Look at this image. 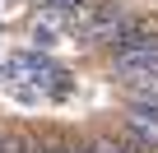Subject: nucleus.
I'll return each instance as SVG.
<instances>
[{
    "label": "nucleus",
    "instance_id": "423d86ee",
    "mask_svg": "<svg viewBox=\"0 0 158 153\" xmlns=\"http://www.w3.org/2000/svg\"><path fill=\"white\" fill-rule=\"evenodd\" d=\"M19 153H51V144H47V130L19 125Z\"/></svg>",
    "mask_w": 158,
    "mask_h": 153
},
{
    "label": "nucleus",
    "instance_id": "20e7f679",
    "mask_svg": "<svg viewBox=\"0 0 158 153\" xmlns=\"http://www.w3.org/2000/svg\"><path fill=\"white\" fill-rule=\"evenodd\" d=\"M121 98L135 107H158V70H135L121 74Z\"/></svg>",
    "mask_w": 158,
    "mask_h": 153
},
{
    "label": "nucleus",
    "instance_id": "f257e3e1",
    "mask_svg": "<svg viewBox=\"0 0 158 153\" xmlns=\"http://www.w3.org/2000/svg\"><path fill=\"white\" fill-rule=\"evenodd\" d=\"M139 23H144V19L130 14L126 0H89V5L79 10V19H74L70 33L84 42L89 51H102V56H107V51H116Z\"/></svg>",
    "mask_w": 158,
    "mask_h": 153
},
{
    "label": "nucleus",
    "instance_id": "6e6552de",
    "mask_svg": "<svg viewBox=\"0 0 158 153\" xmlns=\"http://www.w3.org/2000/svg\"><path fill=\"white\" fill-rule=\"evenodd\" d=\"M47 144H51V153H74V135H65V130H47Z\"/></svg>",
    "mask_w": 158,
    "mask_h": 153
},
{
    "label": "nucleus",
    "instance_id": "1a4fd4ad",
    "mask_svg": "<svg viewBox=\"0 0 158 153\" xmlns=\"http://www.w3.org/2000/svg\"><path fill=\"white\" fill-rule=\"evenodd\" d=\"M0 153H19V125H5V130H0Z\"/></svg>",
    "mask_w": 158,
    "mask_h": 153
},
{
    "label": "nucleus",
    "instance_id": "f03ea898",
    "mask_svg": "<svg viewBox=\"0 0 158 153\" xmlns=\"http://www.w3.org/2000/svg\"><path fill=\"white\" fill-rule=\"evenodd\" d=\"M107 70H112V79L135 74V70H158V23L144 19L116 51H107Z\"/></svg>",
    "mask_w": 158,
    "mask_h": 153
},
{
    "label": "nucleus",
    "instance_id": "7ed1b4c3",
    "mask_svg": "<svg viewBox=\"0 0 158 153\" xmlns=\"http://www.w3.org/2000/svg\"><path fill=\"white\" fill-rule=\"evenodd\" d=\"M116 130H121V139H126L135 153H158V107H135V102H126Z\"/></svg>",
    "mask_w": 158,
    "mask_h": 153
},
{
    "label": "nucleus",
    "instance_id": "39448f33",
    "mask_svg": "<svg viewBox=\"0 0 158 153\" xmlns=\"http://www.w3.org/2000/svg\"><path fill=\"white\" fill-rule=\"evenodd\" d=\"M89 148H93V153H135V148L121 139V130H93V135H89Z\"/></svg>",
    "mask_w": 158,
    "mask_h": 153
},
{
    "label": "nucleus",
    "instance_id": "0eeeda50",
    "mask_svg": "<svg viewBox=\"0 0 158 153\" xmlns=\"http://www.w3.org/2000/svg\"><path fill=\"white\" fill-rule=\"evenodd\" d=\"M56 33H60V28H56V23H47L42 14L33 19V46H37V51H51V46H56Z\"/></svg>",
    "mask_w": 158,
    "mask_h": 153
}]
</instances>
